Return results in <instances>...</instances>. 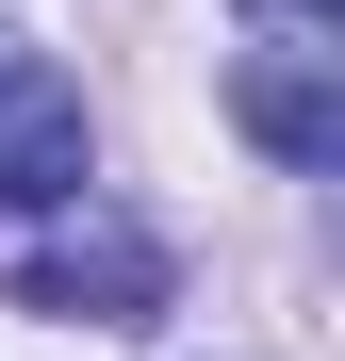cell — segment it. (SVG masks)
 I'll list each match as a JSON object with an SVG mask.
<instances>
[{
    "label": "cell",
    "instance_id": "cell-3",
    "mask_svg": "<svg viewBox=\"0 0 345 361\" xmlns=\"http://www.w3.org/2000/svg\"><path fill=\"white\" fill-rule=\"evenodd\" d=\"M329 66H345V49L263 33V49H247V82H230V115H247L279 164H329V148H345V82H329Z\"/></svg>",
    "mask_w": 345,
    "mask_h": 361
},
{
    "label": "cell",
    "instance_id": "cell-4",
    "mask_svg": "<svg viewBox=\"0 0 345 361\" xmlns=\"http://www.w3.org/2000/svg\"><path fill=\"white\" fill-rule=\"evenodd\" d=\"M263 33H313V49H345V0H247Z\"/></svg>",
    "mask_w": 345,
    "mask_h": 361
},
{
    "label": "cell",
    "instance_id": "cell-1",
    "mask_svg": "<svg viewBox=\"0 0 345 361\" xmlns=\"http://www.w3.org/2000/svg\"><path fill=\"white\" fill-rule=\"evenodd\" d=\"M0 295H33V312H66V329H132V312H164V247L132 214L66 197V230H17V247H0Z\"/></svg>",
    "mask_w": 345,
    "mask_h": 361
},
{
    "label": "cell",
    "instance_id": "cell-2",
    "mask_svg": "<svg viewBox=\"0 0 345 361\" xmlns=\"http://www.w3.org/2000/svg\"><path fill=\"white\" fill-rule=\"evenodd\" d=\"M66 197H83V82L0 33V214H66Z\"/></svg>",
    "mask_w": 345,
    "mask_h": 361
}]
</instances>
